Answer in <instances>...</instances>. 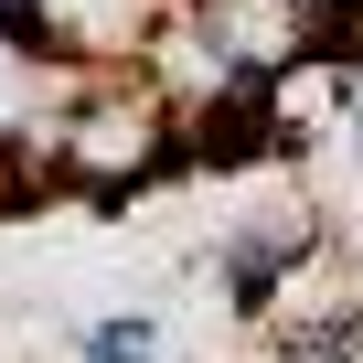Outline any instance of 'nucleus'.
Returning <instances> with one entry per match:
<instances>
[{
	"mask_svg": "<svg viewBox=\"0 0 363 363\" xmlns=\"http://www.w3.org/2000/svg\"><path fill=\"white\" fill-rule=\"evenodd\" d=\"M75 352H86V363H160V320H150V310H118V320H96Z\"/></svg>",
	"mask_w": 363,
	"mask_h": 363,
	"instance_id": "3",
	"label": "nucleus"
},
{
	"mask_svg": "<svg viewBox=\"0 0 363 363\" xmlns=\"http://www.w3.org/2000/svg\"><path fill=\"white\" fill-rule=\"evenodd\" d=\"M299 257H310V235H299V225H246V235L225 246V289H235V310H257Z\"/></svg>",
	"mask_w": 363,
	"mask_h": 363,
	"instance_id": "2",
	"label": "nucleus"
},
{
	"mask_svg": "<svg viewBox=\"0 0 363 363\" xmlns=\"http://www.w3.org/2000/svg\"><path fill=\"white\" fill-rule=\"evenodd\" d=\"M160 160H171V96H160V75L96 86L54 128V171L75 182V193H128V182H150Z\"/></svg>",
	"mask_w": 363,
	"mask_h": 363,
	"instance_id": "1",
	"label": "nucleus"
}]
</instances>
